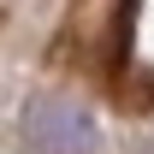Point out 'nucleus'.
<instances>
[{
  "label": "nucleus",
  "instance_id": "nucleus-1",
  "mask_svg": "<svg viewBox=\"0 0 154 154\" xmlns=\"http://www.w3.org/2000/svg\"><path fill=\"white\" fill-rule=\"evenodd\" d=\"M30 154H95V119L77 101H36L24 113Z\"/></svg>",
  "mask_w": 154,
  "mask_h": 154
}]
</instances>
